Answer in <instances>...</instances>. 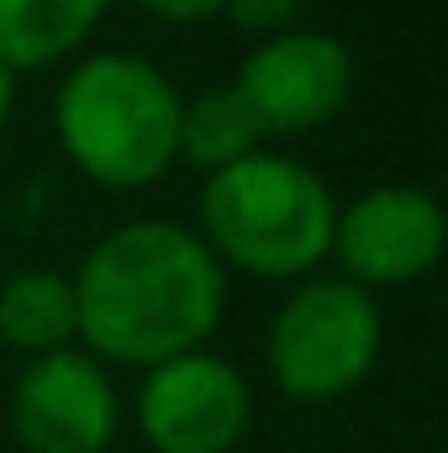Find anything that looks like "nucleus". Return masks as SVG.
Returning <instances> with one entry per match:
<instances>
[{"label":"nucleus","mask_w":448,"mask_h":453,"mask_svg":"<svg viewBox=\"0 0 448 453\" xmlns=\"http://www.w3.org/2000/svg\"><path fill=\"white\" fill-rule=\"evenodd\" d=\"M69 290L74 338H85L96 364L158 369L217 333L227 274L190 226L127 222L85 253Z\"/></svg>","instance_id":"obj_1"},{"label":"nucleus","mask_w":448,"mask_h":453,"mask_svg":"<svg viewBox=\"0 0 448 453\" xmlns=\"http://www.w3.org/2000/svg\"><path fill=\"white\" fill-rule=\"evenodd\" d=\"M180 106L185 96L148 58L96 53L64 74L53 132L80 174L112 190H137L180 158Z\"/></svg>","instance_id":"obj_2"},{"label":"nucleus","mask_w":448,"mask_h":453,"mask_svg":"<svg viewBox=\"0 0 448 453\" xmlns=\"http://www.w3.org/2000/svg\"><path fill=\"white\" fill-rule=\"evenodd\" d=\"M337 201L317 169L248 153L201 185V242L217 264L259 280H296L333 253Z\"/></svg>","instance_id":"obj_3"},{"label":"nucleus","mask_w":448,"mask_h":453,"mask_svg":"<svg viewBox=\"0 0 448 453\" xmlns=\"http://www.w3.org/2000/svg\"><path fill=\"white\" fill-rule=\"evenodd\" d=\"M380 358V306L353 280H306L269 322V374L290 401L348 395Z\"/></svg>","instance_id":"obj_4"},{"label":"nucleus","mask_w":448,"mask_h":453,"mask_svg":"<svg viewBox=\"0 0 448 453\" xmlns=\"http://www.w3.org/2000/svg\"><path fill=\"white\" fill-rule=\"evenodd\" d=\"M248 380L201 348L148 369L137 390V427L153 453H232L248 433Z\"/></svg>","instance_id":"obj_5"},{"label":"nucleus","mask_w":448,"mask_h":453,"mask_svg":"<svg viewBox=\"0 0 448 453\" xmlns=\"http://www.w3.org/2000/svg\"><path fill=\"white\" fill-rule=\"evenodd\" d=\"M232 90L248 101V111L259 116L264 137L269 132H312L322 121H333L348 96H353V53L337 42L333 32H280L269 42H259Z\"/></svg>","instance_id":"obj_6"},{"label":"nucleus","mask_w":448,"mask_h":453,"mask_svg":"<svg viewBox=\"0 0 448 453\" xmlns=\"http://www.w3.org/2000/svg\"><path fill=\"white\" fill-rule=\"evenodd\" d=\"M21 453H106L116 438V390L90 353H42L11 390Z\"/></svg>","instance_id":"obj_7"},{"label":"nucleus","mask_w":448,"mask_h":453,"mask_svg":"<svg viewBox=\"0 0 448 453\" xmlns=\"http://www.w3.org/2000/svg\"><path fill=\"white\" fill-rule=\"evenodd\" d=\"M448 242L444 206L417 185H380L343 206L333 222V253L353 285H406L422 280Z\"/></svg>","instance_id":"obj_8"},{"label":"nucleus","mask_w":448,"mask_h":453,"mask_svg":"<svg viewBox=\"0 0 448 453\" xmlns=\"http://www.w3.org/2000/svg\"><path fill=\"white\" fill-rule=\"evenodd\" d=\"M101 16L106 0H0V64L11 74L48 69L69 58Z\"/></svg>","instance_id":"obj_9"},{"label":"nucleus","mask_w":448,"mask_h":453,"mask_svg":"<svg viewBox=\"0 0 448 453\" xmlns=\"http://www.w3.org/2000/svg\"><path fill=\"white\" fill-rule=\"evenodd\" d=\"M0 338L21 353H58L74 338V290L53 269H21L0 285Z\"/></svg>","instance_id":"obj_10"},{"label":"nucleus","mask_w":448,"mask_h":453,"mask_svg":"<svg viewBox=\"0 0 448 453\" xmlns=\"http://www.w3.org/2000/svg\"><path fill=\"white\" fill-rule=\"evenodd\" d=\"M259 116L248 111V101L232 90V85H217V90H201L196 101L180 106V158L185 164H201V169H227L248 153H259Z\"/></svg>","instance_id":"obj_11"},{"label":"nucleus","mask_w":448,"mask_h":453,"mask_svg":"<svg viewBox=\"0 0 448 453\" xmlns=\"http://www.w3.org/2000/svg\"><path fill=\"white\" fill-rule=\"evenodd\" d=\"M301 5L306 0H222V16L237 32H253V37H280V32H296L301 21Z\"/></svg>","instance_id":"obj_12"},{"label":"nucleus","mask_w":448,"mask_h":453,"mask_svg":"<svg viewBox=\"0 0 448 453\" xmlns=\"http://www.w3.org/2000/svg\"><path fill=\"white\" fill-rule=\"evenodd\" d=\"M143 11H153L158 21H206V16H222V0H137Z\"/></svg>","instance_id":"obj_13"},{"label":"nucleus","mask_w":448,"mask_h":453,"mask_svg":"<svg viewBox=\"0 0 448 453\" xmlns=\"http://www.w3.org/2000/svg\"><path fill=\"white\" fill-rule=\"evenodd\" d=\"M11 106H16V74L0 64V127H5V116H11Z\"/></svg>","instance_id":"obj_14"}]
</instances>
